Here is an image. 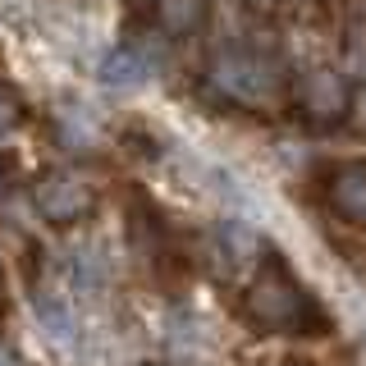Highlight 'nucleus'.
<instances>
[{
    "mask_svg": "<svg viewBox=\"0 0 366 366\" xmlns=\"http://www.w3.org/2000/svg\"><path fill=\"white\" fill-rule=\"evenodd\" d=\"M247 312L266 330H312V325H320V307L312 302V293H307L302 284L293 280V270L274 257H266L261 270L252 274Z\"/></svg>",
    "mask_w": 366,
    "mask_h": 366,
    "instance_id": "nucleus-1",
    "label": "nucleus"
},
{
    "mask_svg": "<svg viewBox=\"0 0 366 366\" xmlns=\"http://www.w3.org/2000/svg\"><path fill=\"white\" fill-rule=\"evenodd\" d=\"M215 83L238 101H261L266 87H270V74H266L261 60H252V55L238 51V55H220V60H215Z\"/></svg>",
    "mask_w": 366,
    "mask_h": 366,
    "instance_id": "nucleus-2",
    "label": "nucleus"
},
{
    "mask_svg": "<svg viewBox=\"0 0 366 366\" xmlns=\"http://www.w3.org/2000/svg\"><path fill=\"white\" fill-rule=\"evenodd\" d=\"M37 202H41V211L51 215V220H74V215L87 211L92 192H87V183H78L74 174H51L37 188Z\"/></svg>",
    "mask_w": 366,
    "mask_h": 366,
    "instance_id": "nucleus-3",
    "label": "nucleus"
},
{
    "mask_svg": "<svg viewBox=\"0 0 366 366\" xmlns=\"http://www.w3.org/2000/svg\"><path fill=\"white\" fill-rule=\"evenodd\" d=\"M152 74V64H147V55L142 51H114V55H106V64H101V83L106 87H137L142 78Z\"/></svg>",
    "mask_w": 366,
    "mask_h": 366,
    "instance_id": "nucleus-4",
    "label": "nucleus"
},
{
    "mask_svg": "<svg viewBox=\"0 0 366 366\" xmlns=\"http://www.w3.org/2000/svg\"><path fill=\"white\" fill-rule=\"evenodd\" d=\"M330 202L339 206L343 215L366 224V169H343V174L330 183Z\"/></svg>",
    "mask_w": 366,
    "mask_h": 366,
    "instance_id": "nucleus-5",
    "label": "nucleus"
},
{
    "mask_svg": "<svg viewBox=\"0 0 366 366\" xmlns=\"http://www.w3.org/2000/svg\"><path fill=\"white\" fill-rule=\"evenodd\" d=\"M37 316H41L46 335H51L55 343H74V335H78V320H74V312H69L60 297L37 293Z\"/></svg>",
    "mask_w": 366,
    "mask_h": 366,
    "instance_id": "nucleus-6",
    "label": "nucleus"
},
{
    "mask_svg": "<svg viewBox=\"0 0 366 366\" xmlns=\"http://www.w3.org/2000/svg\"><path fill=\"white\" fill-rule=\"evenodd\" d=\"M160 23H165L169 32H188L192 23H197V14H202V5L197 0H160Z\"/></svg>",
    "mask_w": 366,
    "mask_h": 366,
    "instance_id": "nucleus-7",
    "label": "nucleus"
},
{
    "mask_svg": "<svg viewBox=\"0 0 366 366\" xmlns=\"http://www.w3.org/2000/svg\"><path fill=\"white\" fill-rule=\"evenodd\" d=\"M312 106H325L320 114H335L339 106H343V92H339V83L330 74H316V83H312Z\"/></svg>",
    "mask_w": 366,
    "mask_h": 366,
    "instance_id": "nucleus-8",
    "label": "nucleus"
},
{
    "mask_svg": "<svg viewBox=\"0 0 366 366\" xmlns=\"http://www.w3.org/2000/svg\"><path fill=\"white\" fill-rule=\"evenodd\" d=\"M9 124H14V101L0 97V129H9Z\"/></svg>",
    "mask_w": 366,
    "mask_h": 366,
    "instance_id": "nucleus-9",
    "label": "nucleus"
},
{
    "mask_svg": "<svg viewBox=\"0 0 366 366\" xmlns=\"http://www.w3.org/2000/svg\"><path fill=\"white\" fill-rule=\"evenodd\" d=\"M0 366H19V362H14V352H9V348H0Z\"/></svg>",
    "mask_w": 366,
    "mask_h": 366,
    "instance_id": "nucleus-10",
    "label": "nucleus"
}]
</instances>
